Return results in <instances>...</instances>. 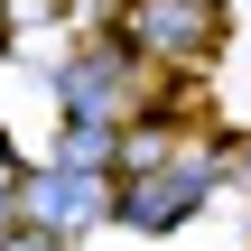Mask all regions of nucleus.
Returning a JSON list of instances; mask_svg holds the SVG:
<instances>
[{"mask_svg":"<svg viewBox=\"0 0 251 251\" xmlns=\"http://www.w3.org/2000/svg\"><path fill=\"white\" fill-rule=\"evenodd\" d=\"M205 196H214V158H205V149H177L168 168H140V177L112 196V214H121L130 233H177V224H196Z\"/></svg>","mask_w":251,"mask_h":251,"instance_id":"obj_1","label":"nucleus"},{"mask_svg":"<svg viewBox=\"0 0 251 251\" xmlns=\"http://www.w3.org/2000/svg\"><path fill=\"white\" fill-rule=\"evenodd\" d=\"M19 224H37L47 242H75V233H93L102 214H112V196H102V177H65V168H37V177H19Z\"/></svg>","mask_w":251,"mask_h":251,"instance_id":"obj_2","label":"nucleus"},{"mask_svg":"<svg viewBox=\"0 0 251 251\" xmlns=\"http://www.w3.org/2000/svg\"><path fill=\"white\" fill-rule=\"evenodd\" d=\"M121 37L140 56H158V65H196L214 47V0H130Z\"/></svg>","mask_w":251,"mask_h":251,"instance_id":"obj_3","label":"nucleus"},{"mask_svg":"<svg viewBox=\"0 0 251 251\" xmlns=\"http://www.w3.org/2000/svg\"><path fill=\"white\" fill-rule=\"evenodd\" d=\"M56 102H65V121H112L121 130V102H130V56L112 47V56H75L65 75H56Z\"/></svg>","mask_w":251,"mask_h":251,"instance_id":"obj_4","label":"nucleus"},{"mask_svg":"<svg viewBox=\"0 0 251 251\" xmlns=\"http://www.w3.org/2000/svg\"><path fill=\"white\" fill-rule=\"evenodd\" d=\"M112 149H121V130H112V121H65L56 168H65V177H102V168H112Z\"/></svg>","mask_w":251,"mask_h":251,"instance_id":"obj_5","label":"nucleus"},{"mask_svg":"<svg viewBox=\"0 0 251 251\" xmlns=\"http://www.w3.org/2000/svg\"><path fill=\"white\" fill-rule=\"evenodd\" d=\"M233 177H242V186H251V140H242V149H233Z\"/></svg>","mask_w":251,"mask_h":251,"instance_id":"obj_6","label":"nucleus"},{"mask_svg":"<svg viewBox=\"0 0 251 251\" xmlns=\"http://www.w3.org/2000/svg\"><path fill=\"white\" fill-rule=\"evenodd\" d=\"M0 19H9V9H0Z\"/></svg>","mask_w":251,"mask_h":251,"instance_id":"obj_7","label":"nucleus"}]
</instances>
